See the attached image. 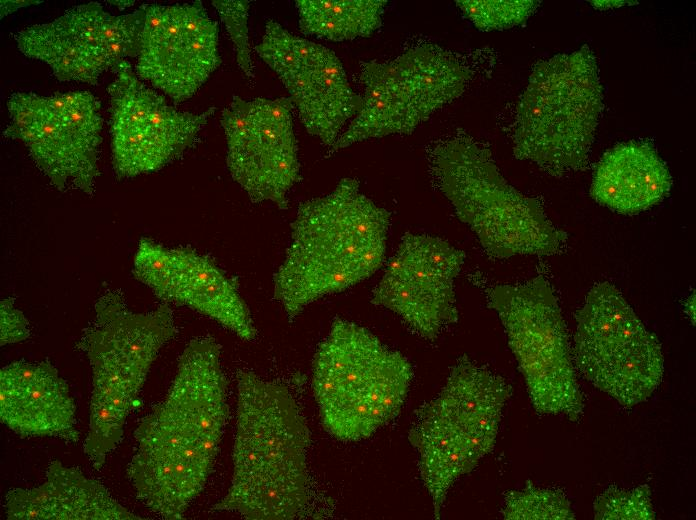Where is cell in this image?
<instances>
[{
    "label": "cell",
    "mask_w": 696,
    "mask_h": 520,
    "mask_svg": "<svg viewBox=\"0 0 696 520\" xmlns=\"http://www.w3.org/2000/svg\"><path fill=\"white\" fill-rule=\"evenodd\" d=\"M594 517L598 520H653L655 511L649 485L632 489L611 485L594 501Z\"/></svg>",
    "instance_id": "28"
},
{
    "label": "cell",
    "mask_w": 696,
    "mask_h": 520,
    "mask_svg": "<svg viewBox=\"0 0 696 520\" xmlns=\"http://www.w3.org/2000/svg\"><path fill=\"white\" fill-rule=\"evenodd\" d=\"M108 3L118 7L120 10H123L127 7L132 6L135 3V1H132V0H110V1H108Z\"/></svg>",
    "instance_id": "38"
},
{
    "label": "cell",
    "mask_w": 696,
    "mask_h": 520,
    "mask_svg": "<svg viewBox=\"0 0 696 520\" xmlns=\"http://www.w3.org/2000/svg\"><path fill=\"white\" fill-rule=\"evenodd\" d=\"M40 96L29 92L13 93L7 102L11 121L3 131L6 138L17 140L25 130L31 128L36 120Z\"/></svg>",
    "instance_id": "32"
},
{
    "label": "cell",
    "mask_w": 696,
    "mask_h": 520,
    "mask_svg": "<svg viewBox=\"0 0 696 520\" xmlns=\"http://www.w3.org/2000/svg\"><path fill=\"white\" fill-rule=\"evenodd\" d=\"M0 419L21 437L80 440L69 386L48 361L18 360L1 368Z\"/></svg>",
    "instance_id": "16"
},
{
    "label": "cell",
    "mask_w": 696,
    "mask_h": 520,
    "mask_svg": "<svg viewBox=\"0 0 696 520\" xmlns=\"http://www.w3.org/2000/svg\"><path fill=\"white\" fill-rule=\"evenodd\" d=\"M218 35L217 22L201 1L147 4L136 74L182 103L221 64Z\"/></svg>",
    "instance_id": "14"
},
{
    "label": "cell",
    "mask_w": 696,
    "mask_h": 520,
    "mask_svg": "<svg viewBox=\"0 0 696 520\" xmlns=\"http://www.w3.org/2000/svg\"><path fill=\"white\" fill-rule=\"evenodd\" d=\"M391 213L345 177L303 201L273 275V295L290 321L314 301L371 277L384 263Z\"/></svg>",
    "instance_id": "2"
},
{
    "label": "cell",
    "mask_w": 696,
    "mask_h": 520,
    "mask_svg": "<svg viewBox=\"0 0 696 520\" xmlns=\"http://www.w3.org/2000/svg\"><path fill=\"white\" fill-rule=\"evenodd\" d=\"M102 72L93 65L86 57H80L74 64L71 80H77L96 85Z\"/></svg>",
    "instance_id": "34"
},
{
    "label": "cell",
    "mask_w": 696,
    "mask_h": 520,
    "mask_svg": "<svg viewBox=\"0 0 696 520\" xmlns=\"http://www.w3.org/2000/svg\"><path fill=\"white\" fill-rule=\"evenodd\" d=\"M501 514L507 520L575 519L571 503L562 490L540 488L530 480L524 488L505 493Z\"/></svg>",
    "instance_id": "24"
},
{
    "label": "cell",
    "mask_w": 696,
    "mask_h": 520,
    "mask_svg": "<svg viewBox=\"0 0 696 520\" xmlns=\"http://www.w3.org/2000/svg\"><path fill=\"white\" fill-rule=\"evenodd\" d=\"M603 100L597 59L589 46L538 61L516 106L514 156L554 176L583 170Z\"/></svg>",
    "instance_id": "6"
},
{
    "label": "cell",
    "mask_w": 696,
    "mask_h": 520,
    "mask_svg": "<svg viewBox=\"0 0 696 520\" xmlns=\"http://www.w3.org/2000/svg\"><path fill=\"white\" fill-rule=\"evenodd\" d=\"M213 6L225 25L233 43L237 64L244 75L255 78L254 65L248 34V17L250 1L215 0Z\"/></svg>",
    "instance_id": "29"
},
{
    "label": "cell",
    "mask_w": 696,
    "mask_h": 520,
    "mask_svg": "<svg viewBox=\"0 0 696 520\" xmlns=\"http://www.w3.org/2000/svg\"><path fill=\"white\" fill-rule=\"evenodd\" d=\"M533 0H458L456 6L483 31L512 28L526 22L538 7Z\"/></svg>",
    "instance_id": "27"
},
{
    "label": "cell",
    "mask_w": 696,
    "mask_h": 520,
    "mask_svg": "<svg viewBox=\"0 0 696 520\" xmlns=\"http://www.w3.org/2000/svg\"><path fill=\"white\" fill-rule=\"evenodd\" d=\"M174 274L173 248H168L148 238H142L134 256V277L146 285L160 300L168 303Z\"/></svg>",
    "instance_id": "26"
},
{
    "label": "cell",
    "mask_w": 696,
    "mask_h": 520,
    "mask_svg": "<svg viewBox=\"0 0 696 520\" xmlns=\"http://www.w3.org/2000/svg\"><path fill=\"white\" fill-rule=\"evenodd\" d=\"M511 386L467 355L451 366L444 386L414 414L408 440L439 519L455 482L494 449Z\"/></svg>",
    "instance_id": "5"
},
{
    "label": "cell",
    "mask_w": 696,
    "mask_h": 520,
    "mask_svg": "<svg viewBox=\"0 0 696 520\" xmlns=\"http://www.w3.org/2000/svg\"><path fill=\"white\" fill-rule=\"evenodd\" d=\"M293 108L289 97L234 95L222 111L228 171L253 203L285 210L290 190L301 180Z\"/></svg>",
    "instance_id": "11"
},
{
    "label": "cell",
    "mask_w": 696,
    "mask_h": 520,
    "mask_svg": "<svg viewBox=\"0 0 696 520\" xmlns=\"http://www.w3.org/2000/svg\"><path fill=\"white\" fill-rule=\"evenodd\" d=\"M102 117L100 102L86 91H78L66 111L51 110L40 97L33 126L22 132L31 159L50 184L59 191L79 190L93 196L98 167Z\"/></svg>",
    "instance_id": "15"
},
{
    "label": "cell",
    "mask_w": 696,
    "mask_h": 520,
    "mask_svg": "<svg viewBox=\"0 0 696 520\" xmlns=\"http://www.w3.org/2000/svg\"><path fill=\"white\" fill-rule=\"evenodd\" d=\"M575 317L573 359L580 373L626 408L649 399L663 377L661 345L619 289L595 284Z\"/></svg>",
    "instance_id": "9"
},
{
    "label": "cell",
    "mask_w": 696,
    "mask_h": 520,
    "mask_svg": "<svg viewBox=\"0 0 696 520\" xmlns=\"http://www.w3.org/2000/svg\"><path fill=\"white\" fill-rule=\"evenodd\" d=\"M176 334L168 303L134 312L121 291H105L77 343L91 367V397L129 415L160 350Z\"/></svg>",
    "instance_id": "10"
},
{
    "label": "cell",
    "mask_w": 696,
    "mask_h": 520,
    "mask_svg": "<svg viewBox=\"0 0 696 520\" xmlns=\"http://www.w3.org/2000/svg\"><path fill=\"white\" fill-rule=\"evenodd\" d=\"M46 102L48 107L57 113H62L68 108L64 95L60 93H55L50 97H46Z\"/></svg>",
    "instance_id": "36"
},
{
    "label": "cell",
    "mask_w": 696,
    "mask_h": 520,
    "mask_svg": "<svg viewBox=\"0 0 696 520\" xmlns=\"http://www.w3.org/2000/svg\"><path fill=\"white\" fill-rule=\"evenodd\" d=\"M175 274L168 303L186 306L253 341L257 329L237 284L208 255L191 247L173 248Z\"/></svg>",
    "instance_id": "20"
},
{
    "label": "cell",
    "mask_w": 696,
    "mask_h": 520,
    "mask_svg": "<svg viewBox=\"0 0 696 520\" xmlns=\"http://www.w3.org/2000/svg\"><path fill=\"white\" fill-rule=\"evenodd\" d=\"M215 107L196 114L179 111L159 96L137 129L111 134L112 165L118 179L158 171L194 146Z\"/></svg>",
    "instance_id": "18"
},
{
    "label": "cell",
    "mask_w": 696,
    "mask_h": 520,
    "mask_svg": "<svg viewBox=\"0 0 696 520\" xmlns=\"http://www.w3.org/2000/svg\"><path fill=\"white\" fill-rule=\"evenodd\" d=\"M539 414L578 421L584 409L558 298L542 275L486 290Z\"/></svg>",
    "instance_id": "8"
},
{
    "label": "cell",
    "mask_w": 696,
    "mask_h": 520,
    "mask_svg": "<svg viewBox=\"0 0 696 520\" xmlns=\"http://www.w3.org/2000/svg\"><path fill=\"white\" fill-rule=\"evenodd\" d=\"M7 520H142L97 480L53 460L45 480L32 488H12L4 498Z\"/></svg>",
    "instance_id": "17"
},
{
    "label": "cell",
    "mask_w": 696,
    "mask_h": 520,
    "mask_svg": "<svg viewBox=\"0 0 696 520\" xmlns=\"http://www.w3.org/2000/svg\"><path fill=\"white\" fill-rule=\"evenodd\" d=\"M257 55L277 74L306 131L332 147L361 109L338 56L268 19Z\"/></svg>",
    "instance_id": "13"
},
{
    "label": "cell",
    "mask_w": 696,
    "mask_h": 520,
    "mask_svg": "<svg viewBox=\"0 0 696 520\" xmlns=\"http://www.w3.org/2000/svg\"><path fill=\"white\" fill-rule=\"evenodd\" d=\"M464 261V251L448 241L406 232L370 302L395 313L418 337L435 341L458 322L455 279Z\"/></svg>",
    "instance_id": "12"
},
{
    "label": "cell",
    "mask_w": 696,
    "mask_h": 520,
    "mask_svg": "<svg viewBox=\"0 0 696 520\" xmlns=\"http://www.w3.org/2000/svg\"><path fill=\"white\" fill-rule=\"evenodd\" d=\"M14 38L24 55L46 62L59 81L71 80L75 62L87 53L56 19L26 27Z\"/></svg>",
    "instance_id": "22"
},
{
    "label": "cell",
    "mask_w": 696,
    "mask_h": 520,
    "mask_svg": "<svg viewBox=\"0 0 696 520\" xmlns=\"http://www.w3.org/2000/svg\"><path fill=\"white\" fill-rule=\"evenodd\" d=\"M114 73L116 78L108 87L111 134L139 128L149 117L160 96L140 82L128 61H121Z\"/></svg>",
    "instance_id": "23"
},
{
    "label": "cell",
    "mask_w": 696,
    "mask_h": 520,
    "mask_svg": "<svg viewBox=\"0 0 696 520\" xmlns=\"http://www.w3.org/2000/svg\"><path fill=\"white\" fill-rule=\"evenodd\" d=\"M684 312L690 318L692 324L695 323V293L693 292L684 303Z\"/></svg>",
    "instance_id": "37"
},
{
    "label": "cell",
    "mask_w": 696,
    "mask_h": 520,
    "mask_svg": "<svg viewBox=\"0 0 696 520\" xmlns=\"http://www.w3.org/2000/svg\"><path fill=\"white\" fill-rule=\"evenodd\" d=\"M147 4H142L133 13L121 16H107L102 29V42H123L130 57L138 56L145 24Z\"/></svg>",
    "instance_id": "31"
},
{
    "label": "cell",
    "mask_w": 696,
    "mask_h": 520,
    "mask_svg": "<svg viewBox=\"0 0 696 520\" xmlns=\"http://www.w3.org/2000/svg\"><path fill=\"white\" fill-rule=\"evenodd\" d=\"M385 0H297L302 34L329 41L369 37L382 25Z\"/></svg>",
    "instance_id": "21"
},
{
    "label": "cell",
    "mask_w": 696,
    "mask_h": 520,
    "mask_svg": "<svg viewBox=\"0 0 696 520\" xmlns=\"http://www.w3.org/2000/svg\"><path fill=\"white\" fill-rule=\"evenodd\" d=\"M31 330L25 315L15 305L12 297L0 301V345L5 346L27 340Z\"/></svg>",
    "instance_id": "33"
},
{
    "label": "cell",
    "mask_w": 696,
    "mask_h": 520,
    "mask_svg": "<svg viewBox=\"0 0 696 520\" xmlns=\"http://www.w3.org/2000/svg\"><path fill=\"white\" fill-rule=\"evenodd\" d=\"M311 434L289 389L250 370L237 372L233 473L214 511L248 520H292L310 501Z\"/></svg>",
    "instance_id": "1"
},
{
    "label": "cell",
    "mask_w": 696,
    "mask_h": 520,
    "mask_svg": "<svg viewBox=\"0 0 696 520\" xmlns=\"http://www.w3.org/2000/svg\"><path fill=\"white\" fill-rule=\"evenodd\" d=\"M470 79V69L436 44L413 46L386 61L360 62L362 106L331 152L369 139L413 133L458 99Z\"/></svg>",
    "instance_id": "7"
},
{
    "label": "cell",
    "mask_w": 696,
    "mask_h": 520,
    "mask_svg": "<svg viewBox=\"0 0 696 520\" xmlns=\"http://www.w3.org/2000/svg\"><path fill=\"white\" fill-rule=\"evenodd\" d=\"M435 188L493 259L550 256L567 234L552 224L541 203L512 186L491 151L466 134L434 142L427 151Z\"/></svg>",
    "instance_id": "3"
},
{
    "label": "cell",
    "mask_w": 696,
    "mask_h": 520,
    "mask_svg": "<svg viewBox=\"0 0 696 520\" xmlns=\"http://www.w3.org/2000/svg\"><path fill=\"white\" fill-rule=\"evenodd\" d=\"M669 170L655 147L632 140L608 150L598 162L590 188L599 204L636 214L662 201L671 189Z\"/></svg>",
    "instance_id": "19"
},
{
    "label": "cell",
    "mask_w": 696,
    "mask_h": 520,
    "mask_svg": "<svg viewBox=\"0 0 696 520\" xmlns=\"http://www.w3.org/2000/svg\"><path fill=\"white\" fill-rule=\"evenodd\" d=\"M413 369L364 326L335 318L312 362V389L325 430L341 441L371 437L393 421Z\"/></svg>",
    "instance_id": "4"
},
{
    "label": "cell",
    "mask_w": 696,
    "mask_h": 520,
    "mask_svg": "<svg viewBox=\"0 0 696 520\" xmlns=\"http://www.w3.org/2000/svg\"><path fill=\"white\" fill-rule=\"evenodd\" d=\"M43 1L37 0H1L0 1V17L17 11L19 8H23L30 5H35L42 3Z\"/></svg>",
    "instance_id": "35"
},
{
    "label": "cell",
    "mask_w": 696,
    "mask_h": 520,
    "mask_svg": "<svg viewBox=\"0 0 696 520\" xmlns=\"http://www.w3.org/2000/svg\"><path fill=\"white\" fill-rule=\"evenodd\" d=\"M108 15L99 3L90 2L70 8L56 20L88 52L100 47L102 29Z\"/></svg>",
    "instance_id": "30"
},
{
    "label": "cell",
    "mask_w": 696,
    "mask_h": 520,
    "mask_svg": "<svg viewBox=\"0 0 696 520\" xmlns=\"http://www.w3.org/2000/svg\"><path fill=\"white\" fill-rule=\"evenodd\" d=\"M127 417V414L107 403L90 397L89 425L83 452L95 470L104 466L107 456L121 443Z\"/></svg>",
    "instance_id": "25"
}]
</instances>
